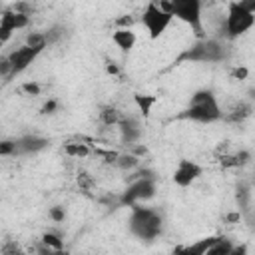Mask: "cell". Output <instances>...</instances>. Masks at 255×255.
<instances>
[{
	"label": "cell",
	"instance_id": "cell-3",
	"mask_svg": "<svg viewBox=\"0 0 255 255\" xmlns=\"http://www.w3.org/2000/svg\"><path fill=\"white\" fill-rule=\"evenodd\" d=\"M253 26H255V14L247 10L239 0H231L227 4V14H225V38L235 40L247 34Z\"/></svg>",
	"mask_w": 255,
	"mask_h": 255
},
{
	"label": "cell",
	"instance_id": "cell-14",
	"mask_svg": "<svg viewBox=\"0 0 255 255\" xmlns=\"http://www.w3.org/2000/svg\"><path fill=\"white\" fill-rule=\"evenodd\" d=\"M24 44H28L30 48H36V50H40V52H44V50L50 46L46 32H38V30L28 32V34L24 36Z\"/></svg>",
	"mask_w": 255,
	"mask_h": 255
},
{
	"label": "cell",
	"instance_id": "cell-17",
	"mask_svg": "<svg viewBox=\"0 0 255 255\" xmlns=\"http://www.w3.org/2000/svg\"><path fill=\"white\" fill-rule=\"evenodd\" d=\"M133 102H135L139 114L143 118H147L151 114V106L157 102V98L155 96H147V94H133Z\"/></svg>",
	"mask_w": 255,
	"mask_h": 255
},
{
	"label": "cell",
	"instance_id": "cell-24",
	"mask_svg": "<svg viewBox=\"0 0 255 255\" xmlns=\"http://www.w3.org/2000/svg\"><path fill=\"white\" fill-rule=\"evenodd\" d=\"M135 22V18L131 14H122L120 18H116V28H131Z\"/></svg>",
	"mask_w": 255,
	"mask_h": 255
},
{
	"label": "cell",
	"instance_id": "cell-11",
	"mask_svg": "<svg viewBox=\"0 0 255 255\" xmlns=\"http://www.w3.org/2000/svg\"><path fill=\"white\" fill-rule=\"evenodd\" d=\"M112 42L122 50V52H129L133 50L135 42H137V36L133 32V28H116L112 32Z\"/></svg>",
	"mask_w": 255,
	"mask_h": 255
},
{
	"label": "cell",
	"instance_id": "cell-16",
	"mask_svg": "<svg viewBox=\"0 0 255 255\" xmlns=\"http://www.w3.org/2000/svg\"><path fill=\"white\" fill-rule=\"evenodd\" d=\"M249 116H251V106L245 104V102H239V104H235V106L225 114V120H229V122H243V120L249 118Z\"/></svg>",
	"mask_w": 255,
	"mask_h": 255
},
{
	"label": "cell",
	"instance_id": "cell-8",
	"mask_svg": "<svg viewBox=\"0 0 255 255\" xmlns=\"http://www.w3.org/2000/svg\"><path fill=\"white\" fill-rule=\"evenodd\" d=\"M203 173V167L193 161V159H179L175 169H173V183L179 187H189L193 181L199 179V175Z\"/></svg>",
	"mask_w": 255,
	"mask_h": 255
},
{
	"label": "cell",
	"instance_id": "cell-7",
	"mask_svg": "<svg viewBox=\"0 0 255 255\" xmlns=\"http://www.w3.org/2000/svg\"><path fill=\"white\" fill-rule=\"evenodd\" d=\"M155 175H147V177H137L133 181L128 183L126 191L120 195V205L124 207H131L135 203H141V201H147L155 195Z\"/></svg>",
	"mask_w": 255,
	"mask_h": 255
},
{
	"label": "cell",
	"instance_id": "cell-31",
	"mask_svg": "<svg viewBox=\"0 0 255 255\" xmlns=\"http://www.w3.org/2000/svg\"><path fill=\"white\" fill-rule=\"evenodd\" d=\"M106 72H108L110 76H118V74H120V68H118L116 62H108V64H106Z\"/></svg>",
	"mask_w": 255,
	"mask_h": 255
},
{
	"label": "cell",
	"instance_id": "cell-32",
	"mask_svg": "<svg viewBox=\"0 0 255 255\" xmlns=\"http://www.w3.org/2000/svg\"><path fill=\"white\" fill-rule=\"evenodd\" d=\"M239 2H241V4H243L247 10H251V12L255 14V0H239Z\"/></svg>",
	"mask_w": 255,
	"mask_h": 255
},
{
	"label": "cell",
	"instance_id": "cell-1",
	"mask_svg": "<svg viewBox=\"0 0 255 255\" xmlns=\"http://www.w3.org/2000/svg\"><path fill=\"white\" fill-rule=\"evenodd\" d=\"M181 118L201 122V124H211L223 118V110L217 102V96L211 90H197L189 98V106L183 110Z\"/></svg>",
	"mask_w": 255,
	"mask_h": 255
},
{
	"label": "cell",
	"instance_id": "cell-30",
	"mask_svg": "<svg viewBox=\"0 0 255 255\" xmlns=\"http://www.w3.org/2000/svg\"><path fill=\"white\" fill-rule=\"evenodd\" d=\"M241 217H243V213H241L239 209H237V211H229V213H225V221H227V223H239Z\"/></svg>",
	"mask_w": 255,
	"mask_h": 255
},
{
	"label": "cell",
	"instance_id": "cell-2",
	"mask_svg": "<svg viewBox=\"0 0 255 255\" xmlns=\"http://www.w3.org/2000/svg\"><path fill=\"white\" fill-rule=\"evenodd\" d=\"M129 231L137 237V239H155L161 231V215L159 211H155L153 207H141L139 203L129 207Z\"/></svg>",
	"mask_w": 255,
	"mask_h": 255
},
{
	"label": "cell",
	"instance_id": "cell-22",
	"mask_svg": "<svg viewBox=\"0 0 255 255\" xmlns=\"http://www.w3.org/2000/svg\"><path fill=\"white\" fill-rule=\"evenodd\" d=\"M0 155L8 157V155H18V147H16V139H4L0 143Z\"/></svg>",
	"mask_w": 255,
	"mask_h": 255
},
{
	"label": "cell",
	"instance_id": "cell-13",
	"mask_svg": "<svg viewBox=\"0 0 255 255\" xmlns=\"http://www.w3.org/2000/svg\"><path fill=\"white\" fill-rule=\"evenodd\" d=\"M139 159L135 153H131L129 149L128 151H120L118 159H116V167L122 169V171H133L135 167H139Z\"/></svg>",
	"mask_w": 255,
	"mask_h": 255
},
{
	"label": "cell",
	"instance_id": "cell-23",
	"mask_svg": "<svg viewBox=\"0 0 255 255\" xmlns=\"http://www.w3.org/2000/svg\"><path fill=\"white\" fill-rule=\"evenodd\" d=\"M48 217H50L54 223H62V221L66 219V209L60 207V205H54V207L48 209Z\"/></svg>",
	"mask_w": 255,
	"mask_h": 255
},
{
	"label": "cell",
	"instance_id": "cell-10",
	"mask_svg": "<svg viewBox=\"0 0 255 255\" xmlns=\"http://www.w3.org/2000/svg\"><path fill=\"white\" fill-rule=\"evenodd\" d=\"M48 137H42L38 133H26L22 137L16 139V147H18V155H28V153H38L42 149L48 147Z\"/></svg>",
	"mask_w": 255,
	"mask_h": 255
},
{
	"label": "cell",
	"instance_id": "cell-20",
	"mask_svg": "<svg viewBox=\"0 0 255 255\" xmlns=\"http://www.w3.org/2000/svg\"><path fill=\"white\" fill-rule=\"evenodd\" d=\"M40 241H42L44 245H48L52 251H62V249H64V239H62L58 233H54V231H46Z\"/></svg>",
	"mask_w": 255,
	"mask_h": 255
},
{
	"label": "cell",
	"instance_id": "cell-4",
	"mask_svg": "<svg viewBox=\"0 0 255 255\" xmlns=\"http://www.w3.org/2000/svg\"><path fill=\"white\" fill-rule=\"evenodd\" d=\"M175 20L191 28L197 38H203V2L201 0H171Z\"/></svg>",
	"mask_w": 255,
	"mask_h": 255
},
{
	"label": "cell",
	"instance_id": "cell-27",
	"mask_svg": "<svg viewBox=\"0 0 255 255\" xmlns=\"http://www.w3.org/2000/svg\"><path fill=\"white\" fill-rule=\"evenodd\" d=\"M235 161H237V167L247 165V163L251 161V151H247V149H239V151L235 153Z\"/></svg>",
	"mask_w": 255,
	"mask_h": 255
},
{
	"label": "cell",
	"instance_id": "cell-9",
	"mask_svg": "<svg viewBox=\"0 0 255 255\" xmlns=\"http://www.w3.org/2000/svg\"><path fill=\"white\" fill-rule=\"evenodd\" d=\"M40 54H42L40 50L30 48L28 44H22V46L14 48L12 52H8L6 56H8L10 64H12V74L16 76V74H20V72L28 70V68H30L34 62H36V58H38Z\"/></svg>",
	"mask_w": 255,
	"mask_h": 255
},
{
	"label": "cell",
	"instance_id": "cell-26",
	"mask_svg": "<svg viewBox=\"0 0 255 255\" xmlns=\"http://www.w3.org/2000/svg\"><path fill=\"white\" fill-rule=\"evenodd\" d=\"M58 110V100H54V98H50V100H46L44 104H42V108H40V114H44V116H48V114H54Z\"/></svg>",
	"mask_w": 255,
	"mask_h": 255
},
{
	"label": "cell",
	"instance_id": "cell-19",
	"mask_svg": "<svg viewBox=\"0 0 255 255\" xmlns=\"http://www.w3.org/2000/svg\"><path fill=\"white\" fill-rule=\"evenodd\" d=\"M231 253H233V243H231L227 237L219 235L217 243L209 249V253H207V255H231Z\"/></svg>",
	"mask_w": 255,
	"mask_h": 255
},
{
	"label": "cell",
	"instance_id": "cell-29",
	"mask_svg": "<svg viewBox=\"0 0 255 255\" xmlns=\"http://www.w3.org/2000/svg\"><path fill=\"white\" fill-rule=\"evenodd\" d=\"M128 149H129L131 153H135L137 157H143V155H147V147H145L143 143H139V141H137V143H133V145H129Z\"/></svg>",
	"mask_w": 255,
	"mask_h": 255
},
{
	"label": "cell",
	"instance_id": "cell-15",
	"mask_svg": "<svg viewBox=\"0 0 255 255\" xmlns=\"http://www.w3.org/2000/svg\"><path fill=\"white\" fill-rule=\"evenodd\" d=\"M235 197H237V203H239V211L241 213H247L251 209V203H253V191H251V187L245 185V183L239 185Z\"/></svg>",
	"mask_w": 255,
	"mask_h": 255
},
{
	"label": "cell",
	"instance_id": "cell-33",
	"mask_svg": "<svg viewBox=\"0 0 255 255\" xmlns=\"http://www.w3.org/2000/svg\"><path fill=\"white\" fill-rule=\"evenodd\" d=\"M253 217H255V211H253Z\"/></svg>",
	"mask_w": 255,
	"mask_h": 255
},
{
	"label": "cell",
	"instance_id": "cell-25",
	"mask_svg": "<svg viewBox=\"0 0 255 255\" xmlns=\"http://www.w3.org/2000/svg\"><path fill=\"white\" fill-rule=\"evenodd\" d=\"M46 36H48V42H50V44H56V42L64 36V28H62V26H54V28H50V30L46 32Z\"/></svg>",
	"mask_w": 255,
	"mask_h": 255
},
{
	"label": "cell",
	"instance_id": "cell-6",
	"mask_svg": "<svg viewBox=\"0 0 255 255\" xmlns=\"http://www.w3.org/2000/svg\"><path fill=\"white\" fill-rule=\"evenodd\" d=\"M181 58L189 62H221L225 58V46L219 38H199Z\"/></svg>",
	"mask_w": 255,
	"mask_h": 255
},
{
	"label": "cell",
	"instance_id": "cell-21",
	"mask_svg": "<svg viewBox=\"0 0 255 255\" xmlns=\"http://www.w3.org/2000/svg\"><path fill=\"white\" fill-rule=\"evenodd\" d=\"M20 92H22L24 96H32V98H36V96L42 94V86H40L38 82H24V84L20 86Z\"/></svg>",
	"mask_w": 255,
	"mask_h": 255
},
{
	"label": "cell",
	"instance_id": "cell-5",
	"mask_svg": "<svg viewBox=\"0 0 255 255\" xmlns=\"http://www.w3.org/2000/svg\"><path fill=\"white\" fill-rule=\"evenodd\" d=\"M173 18H175V16H173L171 12L161 10V8L155 4V0H149V2L145 4L143 12H141V24H143V28L147 30V36H149L151 40H157L159 36H163L165 30L171 26Z\"/></svg>",
	"mask_w": 255,
	"mask_h": 255
},
{
	"label": "cell",
	"instance_id": "cell-18",
	"mask_svg": "<svg viewBox=\"0 0 255 255\" xmlns=\"http://www.w3.org/2000/svg\"><path fill=\"white\" fill-rule=\"evenodd\" d=\"M120 120H122V114L116 110V108H104L102 112H100V122H102V126H106V128H114V126H118L120 124Z\"/></svg>",
	"mask_w": 255,
	"mask_h": 255
},
{
	"label": "cell",
	"instance_id": "cell-28",
	"mask_svg": "<svg viewBox=\"0 0 255 255\" xmlns=\"http://www.w3.org/2000/svg\"><path fill=\"white\" fill-rule=\"evenodd\" d=\"M231 76H233L235 80H247V76H249V70H247L245 66H237V68H233Z\"/></svg>",
	"mask_w": 255,
	"mask_h": 255
},
{
	"label": "cell",
	"instance_id": "cell-12",
	"mask_svg": "<svg viewBox=\"0 0 255 255\" xmlns=\"http://www.w3.org/2000/svg\"><path fill=\"white\" fill-rule=\"evenodd\" d=\"M64 153L68 157H74V159H86V157H90L94 153V147L90 143H84L82 139H78V141L64 143Z\"/></svg>",
	"mask_w": 255,
	"mask_h": 255
}]
</instances>
